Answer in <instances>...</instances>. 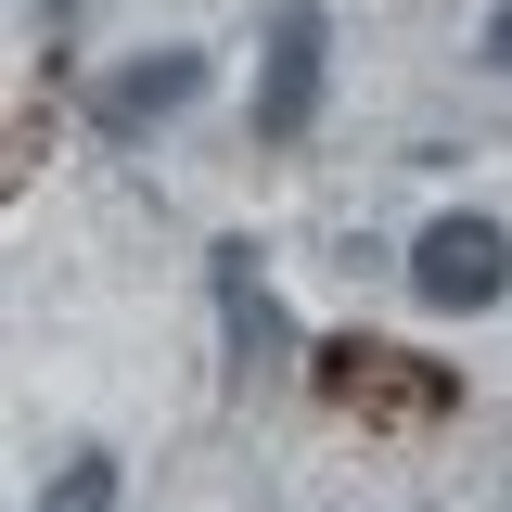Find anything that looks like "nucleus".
Segmentation results:
<instances>
[{"label":"nucleus","instance_id":"f257e3e1","mask_svg":"<svg viewBox=\"0 0 512 512\" xmlns=\"http://www.w3.org/2000/svg\"><path fill=\"white\" fill-rule=\"evenodd\" d=\"M320 77H333V13L282 0L269 39H256V141H308L320 128Z\"/></svg>","mask_w":512,"mask_h":512},{"label":"nucleus","instance_id":"f03ea898","mask_svg":"<svg viewBox=\"0 0 512 512\" xmlns=\"http://www.w3.org/2000/svg\"><path fill=\"white\" fill-rule=\"evenodd\" d=\"M410 295H423V308H500V295H512V231H500V218H474V205L423 218V244H410Z\"/></svg>","mask_w":512,"mask_h":512},{"label":"nucleus","instance_id":"7ed1b4c3","mask_svg":"<svg viewBox=\"0 0 512 512\" xmlns=\"http://www.w3.org/2000/svg\"><path fill=\"white\" fill-rule=\"evenodd\" d=\"M192 103H205V52H180V39H167V52H128L116 77L90 90V128H103V141H141V128L192 116Z\"/></svg>","mask_w":512,"mask_h":512},{"label":"nucleus","instance_id":"20e7f679","mask_svg":"<svg viewBox=\"0 0 512 512\" xmlns=\"http://www.w3.org/2000/svg\"><path fill=\"white\" fill-rule=\"evenodd\" d=\"M218 308H231V346H282V308H269V282H256V256L244 244H218Z\"/></svg>","mask_w":512,"mask_h":512},{"label":"nucleus","instance_id":"39448f33","mask_svg":"<svg viewBox=\"0 0 512 512\" xmlns=\"http://www.w3.org/2000/svg\"><path fill=\"white\" fill-rule=\"evenodd\" d=\"M39 512H116V461H103V448H77V461L52 474V500H39Z\"/></svg>","mask_w":512,"mask_h":512},{"label":"nucleus","instance_id":"423d86ee","mask_svg":"<svg viewBox=\"0 0 512 512\" xmlns=\"http://www.w3.org/2000/svg\"><path fill=\"white\" fill-rule=\"evenodd\" d=\"M487 64H500V77H512V0H500V13H487Z\"/></svg>","mask_w":512,"mask_h":512}]
</instances>
